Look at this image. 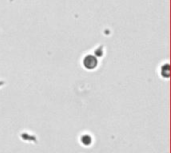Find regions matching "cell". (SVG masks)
I'll list each match as a JSON object with an SVG mask.
<instances>
[{
	"mask_svg": "<svg viewBox=\"0 0 171 153\" xmlns=\"http://www.w3.org/2000/svg\"><path fill=\"white\" fill-rule=\"evenodd\" d=\"M81 142H82L84 145H89V144H91L92 139L90 136H88V135H84V136L81 137Z\"/></svg>",
	"mask_w": 171,
	"mask_h": 153,
	"instance_id": "cell-1",
	"label": "cell"
}]
</instances>
